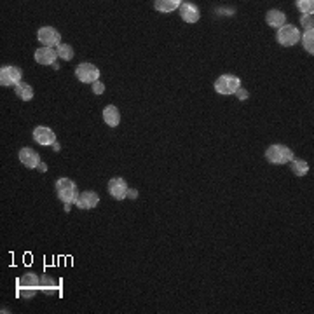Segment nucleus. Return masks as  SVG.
<instances>
[{"label":"nucleus","instance_id":"1","mask_svg":"<svg viewBox=\"0 0 314 314\" xmlns=\"http://www.w3.org/2000/svg\"><path fill=\"white\" fill-rule=\"evenodd\" d=\"M40 290V278L35 273H27L18 279V294L25 299H32Z\"/></svg>","mask_w":314,"mask_h":314},{"label":"nucleus","instance_id":"2","mask_svg":"<svg viewBox=\"0 0 314 314\" xmlns=\"http://www.w3.org/2000/svg\"><path fill=\"white\" fill-rule=\"evenodd\" d=\"M56 192H58L59 201H63L65 205H74L79 199L77 185H75L70 178H59L56 182Z\"/></svg>","mask_w":314,"mask_h":314},{"label":"nucleus","instance_id":"3","mask_svg":"<svg viewBox=\"0 0 314 314\" xmlns=\"http://www.w3.org/2000/svg\"><path fill=\"white\" fill-rule=\"evenodd\" d=\"M265 159L273 164H286V163H290V161H294L295 155L291 148L276 143V145H271L265 150Z\"/></svg>","mask_w":314,"mask_h":314},{"label":"nucleus","instance_id":"4","mask_svg":"<svg viewBox=\"0 0 314 314\" xmlns=\"http://www.w3.org/2000/svg\"><path fill=\"white\" fill-rule=\"evenodd\" d=\"M241 87V79L232 74H223L215 80V91L218 95H236V91Z\"/></svg>","mask_w":314,"mask_h":314},{"label":"nucleus","instance_id":"5","mask_svg":"<svg viewBox=\"0 0 314 314\" xmlns=\"http://www.w3.org/2000/svg\"><path fill=\"white\" fill-rule=\"evenodd\" d=\"M276 39H278V42L283 48H291V46H295L297 42L300 40V32L297 30V27H294V25H285V27H281L278 30Z\"/></svg>","mask_w":314,"mask_h":314},{"label":"nucleus","instance_id":"6","mask_svg":"<svg viewBox=\"0 0 314 314\" xmlns=\"http://www.w3.org/2000/svg\"><path fill=\"white\" fill-rule=\"evenodd\" d=\"M21 77H23V72H21L19 66L7 65L0 69V84H2V87L18 86L21 82Z\"/></svg>","mask_w":314,"mask_h":314},{"label":"nucleus","instance_id":"7","mask_svg":"<svg viewBox=\"0 0 314 314\" xmlns=\"http://www.w3.org/2000/svg\"><path fill=\"white\" fill-rule=\"evenodd\" d=\"M75 77L84 84H93L100 79V69L93 63H80L75 69Z\"/></svg>","mask_w":314,"mask_h":314},{"label":"nucleus","instance_id":"8","mask_svg":"<svg viewBox=\"0 0 314 314\" xmlns=\"http://www.w3.org/2000/svg\"><path fill=\"white\" fill-rule=\"evenodd\" d=\"M128 190H129V185H128V182H126L124 178L116 176V178H112V180L108 182V194L114 199H117V201L126 199V196H128Z\"/></svg>","mask_w":314,"mask_h":314},{"label":"nucleus","instance_id":"9","mask_svg":"<svg viewBox=\"0 0 314 314\" xmlns=\"http://www.w3.org/2000/svg\"><path fill=\"white\" fill-rule=\"evenodd\" d=\"M37 37H39V42L44 48H51V46H59L61 44V35H59V32L56 28L53 27H42L39 30V33H37Z\"/></svg>","mask_w":314,"mask_h":314},{"label":"nucleus","instance_id":"10","mask_svg":"<svg viewBox=\"0 0 314 314\" xmlns=\"http://www.w3.org/2000/svg\"><path fill=\"white\" fill-rule=\"evenodd\" d=\"M33 140H35V143H39V145H54L56 143V134H54V131L51 128H46V126H37L35 129H33Z\"/></svg>","mask_w":314,"mask_h":314},{"label":"nucleus","instance_id":"11","mask_svg":"<svg viewBox=\"0 0 314 314\" xmlns=\"http://www.w3.org/2000/svg\"><path fill=\"white\" fill-rule=\"evenodd\" d=\"M19 161H21V164H25L27 168L33 169V168H39L40 155H39V152L33 150L32 147H23L19 150Z\"/></svg>","mask_w":314,"mask_h":314},{"label":"nucleus","instance_id":"12","mask_svg":"<svg viewBox=\"0 0 314 314\" xmlns=\"http://www.w3.org/2000/svg\"><path fill=\"white\" fill-rule=\"evenodd\" d=\"M100 203V196L96 192H93V190H86V192L79 194V199H77V208L79 210H93V208H96Z\"/></svg>","mask_w":314,"mask_h":314},{"label":"nucleus","instance_id":"13","mask_svg":"<svg viewBox=\"0 0 314 314\" xmlns=\"http://www.w3.org/2000/svg\"><path fill=\"white\" fill-rule=\"evenodd\" d=\"M180 16L185 23H197L199 18H201V12H199L197 6L190 2H182L180 4Z\"/></svg>","mask_w":314,"mask_h":314},{"label":"nucleus","instance_id":"14","mask_svg":"<svg viewBox=\"0 0 314 314\" xmlns=\"http://www.w3.org/2000/svg\"><path fill=\"white\" fill-rule=\"evenodd\" d=\"M56 58L58 53L53 48H40L35 51V61L40 63V65H54Z\"/></svg>","mask_w":314,"mask_h":314},{"label":"nucleus","instance_id":"15","mask_svg":"<svg viewBox=\"0 0 314 314\" xmlns=\"http://www.w3.org/2000/svg\"><path fill=\"white\" fill-rule=\"evenodd\" d=\"M265 21H267V25H269V27L279 30L281 27H285L286 16H285V12L279 11V9H271L265 14Z\"/></svg>","mask_w":314,"mask_h":314},{"label":"nucleus","instance_id":"16","mask_svg":"<svg viewBox=\"0 0 314 314\" xmlns=\"http://www.w3.org/2000/svg\"><path fill=\"white\" fill-rule=\"evenodd\" d=\"M103 121L110 128H117L119 122H121V112H119L116 105H108V107L103 108Z\"/></svg>","mask_w":314,"mask_h":314},{"label":"nucleus","instance_id":"17","mask_svg":"<svg viewBox=\"0 0 314 314\" xmlns=\"http://www.w3.org/2000/svg\"><path fill=\"white\" fill-rule=\"evenodd\" d=\"M180 0H157L154 2V7L159 12H173L175 9H180Z\"/></svg>","mask_w":314,"mask_h":314},{"label":"nucleus","instance_id":"18","mask_svg":"<svg viewBox=\"0 0 314 314\" xmlns=\"http://www.w3.org/2000/svg\"><path fill=\"white\" fill-rule=\"evenodd\" d=\"M14 91H16V95H18V98H21L23 101H30L33 98V95H35V93H33V87L27 82H19L18 86L14 87Z\"/></svg>","mask_w":314,"mask_h":314},{"label":"nucleus","instance_id":"19","mask_svg":"<svg viewBox=\"0 0 314 314\" xmlns=\"http://www.w3.org/2000/svg\"><path fill=\"white\" fill-rule=\"evenodd\" d=\"M290 163H291V171H294L297 176L307 175V171H309L307 161H304V159H294V161H290Z\"/></svg>","mask_w":314,"mask_h":314},{"label":"nucleus","instance_id":"20","mask_svg":"<svg viewBox=\"0 0 314 314\" xmlns=\"http://www.w3.org/2000/svg\"><path fill=\"white\" fill-rule=\"evenodd\" d=\"M300 40H302V44H304V49L312 56L314 54V30H305L304 35H300Z\"/></svg>","mask_w":314,"mask_h":314},{"label":"nucleus","instance_id":"21","mask_svg":"<svg viewBox=\"0 0 314 314\" xmlns=\"http://www.w3.org/2000/svg\"><path fill=\"white\" fill-rule=\"evenodd\" d=\"M40 290H44V291H48V294H54V291L58 290V285H56V281H54L51 276H42L40 278Z\"/></svg>","mask_w":314,"mask_h":314},{"label":"nucleus","instance_id":"22","mask_svg":"<svg viewBox=\"0 0 314 314\" xmlns=\"http://www.w3.org/2000/svg\"><path fill=\"white\" fill-rule=\"evenodd\" d=\"M297 9L302 12V16H312L314 12V2L312 0H297Z\"/></svg>","mask_w":314,"mask_h":314},{"label":"nucleus","instance_id":"23","mask_svg":"<svg viewBox=\"0 0 314 314\" xmlns=\"http://www.w3.org/2000/svg\"><path fill=\"white\" fill-rule=\"evenodd\" d=\"M56 53H58V56L61 59H65V61H70V59L74 58V48L69 46V44L56 46Z\"/></svg>","mask_w":314,"mask_h":314},{"label":"nucleus","instance_id":"24","mask_svg":"<svg viewBox=\"0 0 314 314\" xmlns=\"http://www.w3.org/2000/svg\"><path fill=\"white\" fill-rule=\"evenodd\" d=\"M300 25H302L305 30H314L312 16H302V18H300Z\"/></svg>","mask_w":314,"mask_h":314},{"label":"nucleus","instance_id":"25","mask_svg":"<svg viewBox=\"0 0 314 314\" xmlns=\"http://www.w3.org/2000/svg\"><path fill=\"white\" fill-rule=\"evenodd\" d=\"M91 86H93V93H95V95H103L105 93V86H103V82H100V80L93 82Z\"/></svg>","mask_w":314,"mask_h":314},{"label":"nucleus","instance_id":"26","mask_svg":"<svg viewBox=\"0 0 314 314\" xmlns=\"http://www.w3.org/2000/svg\"><path fill=\"white\" fill-rule=\"evenodd\" d=\"M236 96H237V98H239L241 101H243V100L248 98V91H246V89H243V87H239V89L236 91Z\"/></svg>","mask_w":314,"mask_h":314},{"label":"nucleus","instance_id":"27","mask_svg":"<svg viewBox=\"0 0 314 314\" xmlns=\"http://www.w3.org/2000/svg\"><path fill=\"white\" fill-rule=\"evenodd\" d=\"M128 196L134 199V197H137V196H138V192H137V190H131V189H129V190H128Z\"/></svg>","mask_w":314,"mask_h":314},{"label":"nucleus","instance_id":"28","mask_svg":"<svg viewBox=\"0 0 314 314\" xmlns=\"http://www.w3.org/2000/svg\"><path fill=\"white\" fill-rule=\"evenodd\" d=\"M39 169H40V171H48V166H46L44 163H40V164H39Z\"/></svg>","mask_w":314,"mask_h":314}]
</instances>
